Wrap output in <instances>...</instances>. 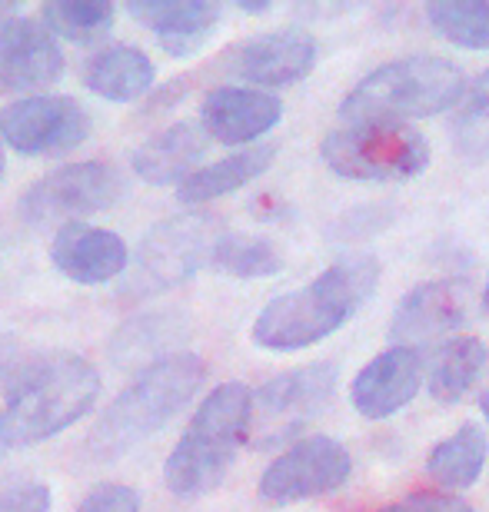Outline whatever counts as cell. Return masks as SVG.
Returning <instances> with one entry per match:
<instances>
[{
  "instance_id": "obj_1",
  "label": "cell",
  "mask_w": 489,
  "mask_h": 512,
  "mask_svg": "<svg viewBox=\"0 0 489 512\" xmlns=\"http://www.w3.org/2000/svg\"><path fill=\"white\" fill-rule=\"evenodd\" d=\"M100 373L74 353H30L4 389L0 406V446H34L64 433L94 409Z\"/></svg>"
},
{
  "instance_id": "obj_2",
  "label": "cell",
  "mask_w": 489,
  "mask_h": 512,
  "mask_svg": "<svg viewBox=\"0 0 489 512\" xmlns=\"http://www.w3.org/2000/svg\"><path fill=\"white\" fill-rule=\"evenodd\" d=\"M376 280L380 263L373 256H350L326 266L307 286L263 306L253 323V343L273 353H293L326 340L366 303Z\"/></svg>"
},
{
  "instance_id": "obj_3",
  "label": "cell",
  "mask_w": 489,
  "mask_h": 512,
  "mask_svg": "<svg viewBox=\"0 0 489 512\" xmlns=\"http://www.w3.org/2000/svg\"><path fill=\"white\" fill-rule=\"evenodd\" d=\"M203 380H207V363L187 350L144 366L137 380L104 409V416L90 429V456L107 463V459H120L130 449H137L144 439L160 433L173 416H180V409L200 393Z\"/></svg>"
},
{
  "instance_id": "obj_4",
  "label": "cell",
  "mask_w": 489,
  "mask_h": 512,
  "mask_svg": "<svg viewBox=\"0 0 489 512\" xmlns=\"http://www.w3.org/2000/svg\"><path fill=\"white\" fill-rule=\"evenodd\" d=\"M253 426V393L243 383H223L203 399L187 433L177 439L163 466V483L173 496L197 499L217 489L247 443Z\"/></svg>"
},
{
  "instance_id": "obj_5",
  "label": "cell",
  "mask_w": 489,
  "mask_h": 512,
  "mask_svg": "<svg viewBox=\"0 0 489 512\" xmlns=\"http://www.w3.org/2000/svg\"><path fill=\"white\" fill-rule=\"evenodd\" d=\"M466 90L463 70L446 57L413 54L390 60L366 74L343 97L340 117L346 124H403L436 117L460 104Z\"/></svg>"
},
{
  "instance_id": "obj_6",
  "label": "cell",
  "mask_w": 489,
  "mask_h": 512,
  "mask_svg": "<svg viewBox=\"0 0 489 512\" xmlns=\"http://www.w3.org/2000/svg\"><path fill=\"white\" fill-rule=\"evenodd\" d=\"M320 153L346 180H410L430 163V143L406 124H350L326 133Z\"/></svg>"
},
{
  "instance_id": "obj_7",
  "label": "cell",
  "mask_w": 489,
  "mask_h": 512,
  "mask_svg": "<svg viewBox=\"0 0 489 512\" xmlns=\"http://www.w3.org/2000/svg\"><path fill=\"white\" fill-rule=\"evenodd\" d=\"M220 240V220L203 217V213H183V217L157 223L140 243L137 266L127 280V290L147 296L187 283L200 266L213 260V250H217Z\"/></svg>"
},
{
  "instance_id": "obj_8",
  "label": "cell",
  "mask_w": 489,
  "mask_h": 512,
  "mask_svg": "<svg viewBox=\"0 0 489 512\" xmlns=\"http://www.w3.org/2000/svg\"><path fill=\"white\" fill-rule=\"evenodd\" d=\"M120 197H124V177L117 167L100 160L64 163L20 197V217L27 223H80V217L110 210Z\"/></svg>"
},
{
  "instance_id": "obj_9",
  "label": "cell",
  "mask_w": 489,
  "mask_h": 512,
  "mask_svg": "<svg viewBox=\"0 0 489 512\" xmlns=\"http://www.w3.org/2000/svg\"><path fill=\"white\" fill-rule=\"evenodd\" d=\"M90 133V114L74 97H24L0 110V137L27 157H54L80 147Z\"/></svg>"
},
{
  "instance_id": "obj_10",
  "label": "cell",
  "mask_w": 489,
  "mask_h": 512,
  "mask_svg": "<svg viewBox=\"0 0 489 512\" xmlns=\"http://www.w3.org/2000/svg\"><path fill=\"white\" fill-rule=\"evenodd\" d=\"M350 453L333 436H307L280 453L260 476V496L270 503L326 496L350 476Z\"/></svg>"
},
{
  "instance_id": "obj_11",
  "label": "cell",
  "mask_w": 489,
  "mask_h": 512,
  "mask_svg": "<svg viewBox=\"0 0 489 512\" xmlns=\"http://www.w3.org/2000/svg\"><path fill=\"white\" fill-rule=\"evenodd\" d=\"M64 77V54L40 17H14L0 34V90L34 94Z\"/></svg>"
},
{
  "instance_id": "obj_12",
  "label": "cell",
  "mask_w": 489,
  "mask_h": 512,
  "mask_svg": "<svg viewBox=\"0 0 489 512\" xmlns=\"http://www.w3.org/2000/svg\"><path fill=\"white\" fill-rule=\"evenodd\" d=\"M473 310V286L466 280H430L420 283L400 300L393 313L390 336L396 346H413L453 333L470 320Z\"/></svg>"
},
{
  "instance_id": "obj_13",
  "label": "cell",
  "mask_w": 489,
  "mask_h": 512,
  "mask_svg": "<svg viewBox=\"0 0 489 512\" xmlns=\"http://www.w3.org/2000/svg\"><path fill=\"white\" fill-rule=\"evenodd\" d=\"M336 389V366L333 363H310L300 370L280 373L277 380L263 383L253 393V416L260 419V426L270 429L277 426L280 433H293L307 419H313L320 409L330 403Z\"/></svg>"
},
{
  "instance_id": "obj_14",
  "label": "cell",
  "mask_w": 489,
  "mask_h": 512,
  "mask_svg": "<svg viewBox=\"0 0 489 512\" xmlns=\"http://www.w3.org/2000/svg\"><path fill=\"white\" fill-rule=\"evenodd\" d=\"M317 67V40L307 30H273L230 54V74L257 87H290Z\"/></svg>"
},
{
  "instance_id": "obj_15",
  "label": "cell",
  "mask_w": 489,
  "mask_h": 512,
  "mask_svg": "<svg viewBox=\"0 0 489 512\" xmlns=\"http://www.w3.org/2000/svg\"><path fill=\"white\" fill-rule=\"evenodd\" d=\"M423 383V360L413 346H390L356 373L353 406L366 419H386L413 403Z\"/></svg>"
},
{
  "instance_id": "obj_16",
  "label": "cell",
  "mask_w": 489,
  "mask_h": 512,
  "mask_svg": "<svg viewBox=\"0 0 489 512\" xmlns=\"http://www.w3.org/2000/svg\"><path fill=\"white\" fill-rule=\"evenodd\" d=\"M280 117L283 104L273 94L233 84L213 87L200 107V127L227 147H240V143L263 137L280 124Z\"/></svg>"
},
{
  "instance_id": "obj_17",
  "label": "cell",
  "mask_w": 489,
  "mask_h": 512,
  "mask_svg": "<svg viewBox=\"0 0 489 512\" xmlns=\"http://www.w3.org/2000/svg\"><path fill=\"white\" fill-rule=\"evenodd\" d=\"M50 260L67 280L97 286L114 280L127 270V243L114 230L87 227V223H64L50 243Z\"/></svg>"
},
{
  "instance_id": "obj_18",
  "label": "cell",
  "mask_w": 489,
  "mask_h": 512,
  "mask_svg": "<svg viewBox=\"0 0 489 512\" xmlns=\"http://www.w3.org/2000/svg\"><path fill=\"white\" fill-rule=\"evenodd\" d=\"M127 17L157 34L170 57H190L207 44L220 20V7L210 0H137L127 4Z\"/></svg>"
},
{
  "instance_id": "obj_19",
  "label": "cell",
  "mask_w": 489,
  "mask_h": 512,
  "mask_svg": "<svg viewBox=\"0 0 489 512\" xmlns=\"http://www.w3.org/2000/svg\"><path fill=\"white\" fill-rule=\"evenodd\" d=\"M203 150H207V130L197 124H173L140 143L130 157V167L144 183L167 187L193 177Z\"/></svg>"
},
{
  "instance_id": "obj_20",
  "label": "cell",
  "mask_w": 489,
  "mask_h": 512,
  "mask_svg": "<svg viewBox=\"0 0 489 512\" xmlns=\"http://www.w3.org/2000/svg\"><path fill=\"white\" fill-rule=\"evenodd\" d=\"M157 67L140 47L114 44L97 50L84 67V87L90 94L114 100V104H127V100L144 97L154 87Z\"/></svg>"
},
{
  "instance_id": "obj_21",
  "label": "cell",
  "mask_w": 489,
  "mask_h": 512,
  "mask_svg": "<svg viewBox=\"0 0 489 512\" xmlns=\"http://www.w3.org/2000/svg\"><path fill=\"white\" fill-rule=\"evenodd\" d=\"M273 157H277V147H270V143L230 153V157L210 163V167L193 170V177H187L177 187V200L187 203V207H197V203L227 197V193L247 187L250 180H257L260 173H267Z\"/></svg>"
},
{
  "instance_id": "obj_22",
  "label": "cell",
  "mask_w": 489,
  "mask_h": 512,
  "mask_svg": "<svg viewBox=\"0 0 489 512\" xmlns=\"http://www.w3.org/2000/svg\"><path fill=\"white\" fill-rule=\"evenodd\" d=\"M489 459V439L476 423H463L426 456V473L446 489H466L480 479Z\"/></svg>"
},
{
  "instance_id": "obj_23",
  "label": "cell",
  "mask_w": 489,
  "mask_h": 512,
  "mask_svg": "<svg viewBox=\"0 0 489 512\" xmlns=\"http://www.w3.org/2000/svg\"><path fill=\"white\" fill-rule=\"evenodd\" d=\"M486 363L489 350L476 336H460V340L443 343L430 363V396L440 399V403L463 399L483 376Z\"/></svg>"
},
{
  "instance_id": "obj_24",
  "label": "cell",
  "mask_w": 489,
  "mask_h": 512,
  "mask_svg": "<svg viewBox=\"0 0 489 512\" xmlns=\"http://www.w3.org/2000/svg\"><path fill=\"white\" fill-rule=\"evenodd\" d=\"M117 10L110 0H50L40 10V20L50 27L54 37L70 44H94L114 27Z\"/></svg>"
},
{
  "instance_id": "obj_25",
  "label": "cell",
  "mask_w": 489,
  "mask_h": 512,
  "mask_svg": "<svg viewBox=\"0 0 489 512\" xmlns=\"http://www.w3.org/2000/svg\"><path fill=\"white\" fill-rule=\"evenodd\" d=\"M426 20L446 44L489 50V0H433Z\"/></svg>"
},
{
  "instance_id": "obj_26",
  "label": "cell",
  "mask_w": 489,
  "mask_h": 512,
  "mask_svg": "<svg viewBox=\"0 0 489 512\" xmlns=\"http://www.w3.org/2000/svg\"><path fill=\"white\" fill-rule=\"evenodd\" d=\"M213 270L237 276V280H263L280 273L283 256L263 237H243V233H223V240L213 250Z\"/></svg>"
},
{
  "instance_id": "obj_27",
  "label": "cell",
  "mask_w": 489,
  "mask_h": 512,
  "mask_svg": "<svg viewBox=\"0 0 489 512\" xmlns=\"http://www.w3.org/2000/svg\"><path fill=\"white\" fill-rule=\"evenodd\" d=\"M453 143L463 157H489V70L476 80L463 110L453 120Z\"/></svg>"
},
{
  "instance_id": "obj_28",
  "label": "cell",
  "mask_w": 489,
  "mask_h": 512,
  "mask_svg": "<svg viewBox=\"0 0 489 512\" xmlns=\"http://www.w3.org/2000/svg\"><path fill=\"white\" fill-rule=\"evenodd\" d=\"M163 343H167V333H163V316H137L120 326L117 340H114V360L120 366H137L144 360L147 366H154L163 360Z\"/></svg>"
},
{
  "instance_id": "obj_29",
  "label": "cell",
  "mask_w": 489,
  "mask_h": 512,
  "mask_svg": "<svg viewBox=\"0 0 489 512\" xmlns=\"http://www.w3.org/2000/svg\"><path fill=\"white\" fill-rule=\"evenodd\" d=\"M50 503H54V493L37 479L0 486V512H50Z\"/></svg>"
},
{
  "instance_id": "obj_30",
  "label": "cell",
  "mask_w": 489,
  "mask_h": 512,
  "mask_svg": "<svg viewBox=\"0 0 489 512\" xmlns=\"http://www.w3.org/2000/svg\"><path fill=\"white\" fill-rule=\"evenodd\" d=\"M77 512H140V493L127 483H104L94 486L84 496Z\"/></svg>"
},
{
  "instance_id": "obj_31",
  "label": "cell",
  "mask_w": 489,
  "mask_h": 512,
  "mask_svg": "<svg viewBox=\"0 0 489 512\" xmlns=\"http://www.w3.org/2000/svg\"><path fill=\"white\" fill-rule=\"evenodd\" d=\"M386 512H473V506L446 493H413L400 499V503L386 506Z\"/></svg>"
},
{
  "instance_id": "obj_32",
  "label": "cell",
  "mask_w": 489,
  "mask_h": 512,
  "mask_svg": "<svg viewBox=\"0 0 489 512\" xmlns=\"http://www.w3.org/2000/svg\"><path fill=\"white\" fill-rule=\"evenodd\" d=\"M27 360H30V353L14 336H0V389H7V383L24 370Z\"/></svg>"
},
{
  "instance_id": "obj_33",
  "label": "cell",
  "mask_w": 489,
  "mask_h": 512,
  "mask_svg": "<svg viewBox=\"0 0 489 512\" xmlns=\"http://www.w3.org/2000/svg\"><path fill=\"white\" fill-rule=\"evenodd\" d=\"M14 17H20V14H17V7H14V4H7V0H0V34H4V27H7Z\"/></svg>"
},
{
  "instance_id": "obj_34",
  "label": "cell",
  "mask_w": 489,
  "mask_h": 512,
  "mask_svg": "<svg viewBox=\"0 0 489 512\" xmlns=\"http://www.w3.org/2000/svg\"><path fill=\"white\" fill-rule=\"evenodd\" d=\"M480 409H483V416H486V423H489V386H486V393L480 399Z\"/></svg>"
},
{
  "instance_id": "obj_35",
  "label": "cell",
  "mask_w": 489,
  "mask_h": 512,
  "mask_svg": "<svg viewBox=\"0 0 489 512\" xmlns=\"http://www.w3.org/2000/svg\"><path fill=\"white\" fill-rule=\"evenodd\" d=\"M4 170H7V160H4V147H0V177H4Z\"/></svg>"
},
{
  "instance_id": "obj_36",
  "label": "cell",
  "mask_w": 489,
  "mask_h": 512,
  "mask_svg": "<svg viewBox=\"0 0 489 512\" xmlns=\"http://www.w3.org/2000/svg\"><path fill=\"white\" fill-rule=\"evenodd\" d=\"M483 306H486V316H489V283H486V293H483Z\"/></svg>"
},
{
  "instance_id": "obj_37",
  "label": "cell",
  "mask_w": 489,
  "mask_h": 512,
  "mask_svg": "<svg viewBox=\"0 0 489 512\" xmlns=\"http://www.w3.org/2000/svg\"><path fill=\"white\" fill-rule=\"evenodd\" d=\"M380 512H386V509H380Z\"/></svg>"
}]
</instances>
